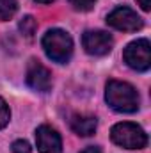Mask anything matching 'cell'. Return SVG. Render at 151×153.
Returning a JSON list of instances; mask_svg holds the SVG:
<instances>
[{
	"instance_id": "ba28073f",
	"label": "cell",
	"mask_w": 151,
	"mask_h": 153,
	"mask_svg": "<svg viewBox=\"0 0 151 153\" xmlns=\"http://www.w3.org/2000/svg\"><path fill=\"white\" fill-rule=\"evenodd\" d=\"M36 144L39 153H62L61 134L50 125H41L36 130Z\"/></svg>"
},
{
	"instance_id": "2e32d148",
	"label": "cell",
	"mask_w": 151,
	"mask_h": 153,
	"mask_svg": "<svg viewBox=\"0 0 151 153\" xmlns=\"http://www.w3.org/2000/svg\"><path fill=\"white\" fill-rule=\"evenodd\" d=\"M137 4L142 7V11H150L151 9V0H137Z\"/></svg>"
},
{
	"instance_id": "7a4b0ae2",
	"label": "cell",
	"mask_w": 151,
	"mask_h": 153,
	"mask_svg": "<svg viewBox=\"0 0 151 153\" xmlns=\"http://www.w3.org/2000/svg\"><path fill=\"white\" fill-rule=\"evenodd\" d=\"M43 50L53 62L66 64L73 55V39L62 29H52L41 39Z\"/></svg>"
},
{
	"instance_id": "9c48e42d",
	"label": "cell",
	"mask_w": 151,
	"mask_h": 153,
	"mask_svg": "<svg viewBox=\"0 0 151 153\" xmlns=\"http://www.w3.org/2000/svg\"><path fill=\"white\" fill-rule=\"evenodd\" d=\"M98 126V119L94 116H84V114H76L71 117V130L76 135L82 137H89L96 132Z\"/></svg>"
},
{
	"instance_id": "8992f818",
	"label": "cell",
	"mask_w": 151,
	"mask_h": 153,
	"mask_svg": "<svg viewBox=\"0 0 151 153\" xmlns=\"http://www.w3.org/2000/svg\"><path fill=\"white\" fill-rule=\"evenodd\" d=\"M82 45H84V50L89 55L101 57V55H107L112 50L114 39L105 30H87L82 36Z\"/></svg>"
},
{
	"instance_id": "6da1fadb",
	"label": "cell",
	"mask_w": 151,
	"mask_h": 153,
	"mask_svg": "<svg viewBox=\"0 0 151 153\" xmlns=\"http://www.w3.org/2000/svg\"><path fill=\"white\" fill-rule=\"evenodd\" d=\"M105 100H107L110 109H114L115 112H123V114H132L141 105V98H139L137 89L132 84L121 82V80H109L107 82Z\"/></svg>"
},
{
	"instance_id": "277c9868",
	"label": "cell",
	"mask_w": 151,
	"mask_h": 153,
	"mask_svg": "<svg viewBox=\"0 0 151 153\" xmlns=\"http://www.w3.org/2000/svg\"><path fill=\"white\" fill-rule=\"evenodd\" d=\"M124 62L135 71H148L151 68V45L148 39L141 38L126 45L123 52Z\"/></svg>"
},
{
	"instance_id": "5bb4252c",
	"label": "cell",
	"mask_w": 151,
	"mask_h": 153,
	"mask_svg": "<svg viewBox=\"0 0 151 153\" xmlns=\"http://www.w3.org/2000/svg\"><path fill=\"white\" fill-rule=\"evenodd\" d=\"M11 150H13V153H30V152H32L30 144H29L27 141H23V139L14 141V143H13V146H11Z\"/></svg>"
},
{
	"instance_id": "9a60e30c",
	"label": "cell",
	"mask_w": 151,
	"mask_h": 153,
	"mask_svg": "<svg viewBox=\"0 0 151 153\" xmlns=\"http://www.w3.org/2000/svg\"><path fill=\"white\" fill-rule=\"evenodd\" d=\"M80 153H103L100 146H87L85 150H82Z\"/></svg>"
},
{
	"instance_id": "52a82bcc",
	"label": "cell",
	"mask_w": 151,
	"mask_h": 153,
	"mask_svg": "<svg viewBox=\"0 0 151 153\" xmlns=\"http://www.w3.org/2000/svg\"><path fill=\"white\" fill-rule=\"evenodd\" d=\"M27 85L38 93H48L52 89V73L39 61L32 59L27 66Z\"/></svg>"
},
{
	"instance_id": "30bf717a",
	"label": "cell",
	"mask_w": 151,
	"mask_h": 153,
	"mask_svg": "<svg viewBox=\"0 0 151 153\" xmlns=\"http://www.w3.org/2000/svg\"><path fill=\"white\" fill-rule=\"evenodd\" d=\"M18 11V2L16 0H0V22H5L14 16Z\"/></svg>"
},
{
	"instance_id": "e0dca14e",
	"label": "cell",
	"mask_w": 151,
	"mask_h": 153,
	"mask_svg": "<svg viewBox=\"0 0 151 153\" xmlns=\"http://www.w3.org/2000/svg\"><path fill=\"white\" fill-rule=\"evenodd\" d=\"M36 2H39V4H52L53 0H36Z\"/></svg>"
},
{
	"instance_id": "8fae6325",
	"label": "cell",
	"mask_w": 151,
	"mask_h": 153,
	"mask_svg": "<svg viewBox=\"0 0 151 153\" xmlns=\"http://www.w3.org/2000/svg\"><path fill=\"white\" fill-rule=\"evenodd\" d=\"M20 30H21V34L23 36H27V38H32L34 34H36V30H38V22L32 18V16H25L21 22H20Z\"/></svg>"
},
{
	"instance_id": "5b68a950",
	"label": "cell",
	"mask_w": 151,
	"mask_h": 153,
	"mask_svg": "<svg viewBox=\"0 0 151 153\" xmlns=\"http://www.w3.org/2000/svg\"><path fill=\"white\" fill-rule=\"evenodd\" d=\"M107 23L112 29L123 32H135L141 30L144 25L142 18L130 7H115L112 13L107 14Z\"/></svg>"
},
{
	"instance_id": "7c38bea8",
	"label": "cell",
	"mask_w": 151,
	"mask_h": 153,
	"mask_svg": "<svg viewBox=\"0 0 151 153\" xmlns=\"http://www.w3.org/2000/svg\"><path fill=\"white\" fill-rule=\"evenodd\" d=\"M9 119H11V111H9V105H7V103H5V100L0 96V130L7 126Z\"/></svg>"
},
{
	"instance_id": "4fadbf2b",
	"label": "cell",
	"mask_w": 151,
	"mask_h": 153,
	"mask_svg": "<svg viewBox=\"0 0 151 153\" xmlns=\"http://www.w3.org/2000/svg\"><path fill=\"white\" fill-rule=\"evenodd\" d=\"M76 11H91L96 4V0H68Z\"/></svg>"
},
{
	"instance_id": "3957f363",
	"label": "cell",
	"mask_w": 151,
	"mask_h": 153,
	"mask_svg": "<svg viewBox=\"0 0 151 153\" xmlns=\"http://www.w3.org/2000/svg\"><path fill=\"white\" fill-rule=\"evenodd\" d=\"M110 139L114 144L126 150H142L148 144V134L137 123L123 121L114 125L110 130Z\"/></svg>"
}]
</instances>
